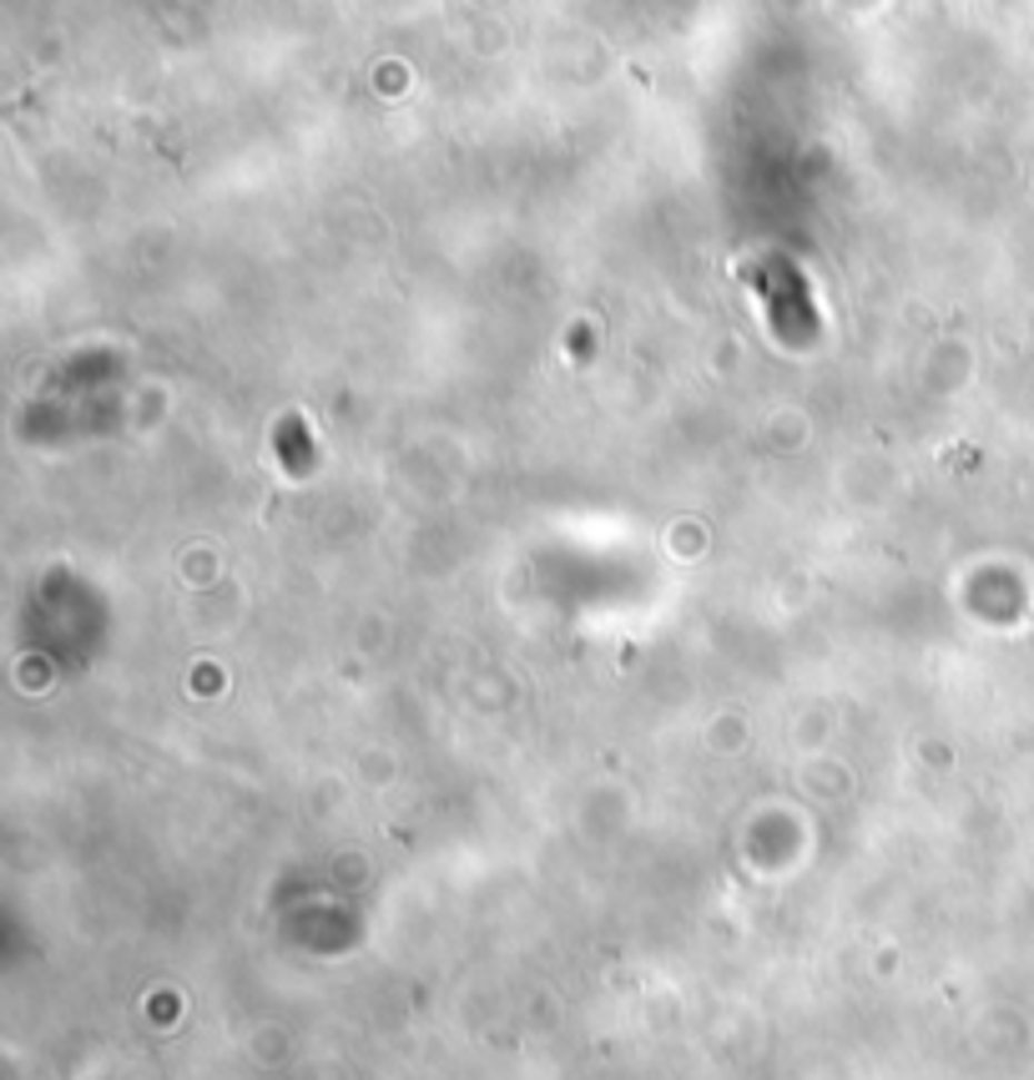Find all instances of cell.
<instances>
[{
  "mask_svg": "<svg viewBox=\"0 0 1034 1080\" xmlns=\"http://www.w3.org/2000/svg\"><path fill=\"white\" fill-rule=\"evenodd\" d=\"M742 274H747V284L757 288V294H763L767 324H773V334L787 344V349L817 344V308H813V294H807V284H803L793 258L767 252V258H752Z\"/></svg>",
  "mask_w": 1034,
  "mask_h": 1080,
  "instance_id": "6da1fadb",
  "label": "cell"
},
{
  "mask_svg": "<svg viewBox=\"0 0 1034 1080\" xmlns=\"http://www.w3.org/2000/svg\"><path fill=\"white\" fill-rule=\"evenodd\" d=\"M278 455H288V475H308V465H314V445H308V435H304L298 419L278 425Z\"/></svg>",
  "mask_w": 1034,
  "mask_h": 1080,
  "instance_id": "7a4b0ae2",
  "label": "cell"
}]
</instances>
